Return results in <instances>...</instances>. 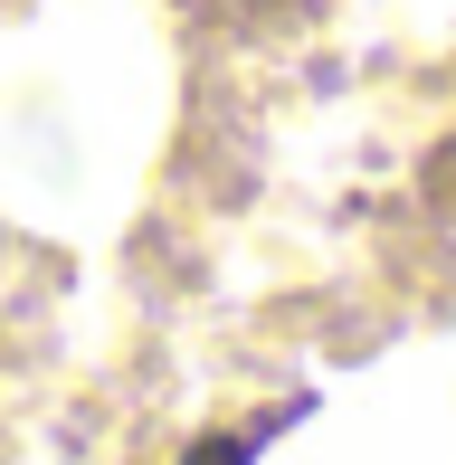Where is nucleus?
Returning <instances> with one entry per match:
<instances>
[{"label":"nucleus","mask_w":456,"mask_h":465,"mask_svg":"<svg viewBox=\"0 0 456 465\" xmlns=\"http://www.w3.org/2000/svg\"><path fill=\"white\" fill-rule=\"evenodd\" d=\"M191 465H247V447H200Z\"/></svg>","instance_id":"f257e3e1"}]
</instances>
